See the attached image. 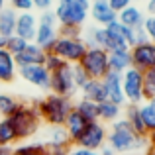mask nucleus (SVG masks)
Here are the masks:
<instances>
[{
  "instance_id": "1",
  "label": "nucleus",
  "mask_w": 155,
  "mask_h": 155,
  "mask_svg": "<svg viewBox=\"0 0 155 155\" xmlns=\"http://www.w3.org/2000/svg\"><path fill=\"white\" fill-rule=\"evenodd\" d=\"M106 145L112 149L116 155H128V153H136V155H143L145 149L149 147L147 140L141 136H137L130 124L120 118V120L112 122L108 130V137H106Z\"/></svg>"
},
{
  "instance_id": "2",
  "label": "nucleus",
  "mask_w": 155,
  "mask_h": 155,
  "mask_svg": "<svg viewBox=\"0 0 155 155\" xmlns=\"http://www.w3.org/2000/svg\"><path fill=\"white\" fill-rule=\"evenodd\" d=\"M34 104L38 108L41 122H45L47 126H63L69 112L73 110V100L69 96H59V94H53V92L35 100Z\"/></svg>"
},
{
  "instance_id": "3",
  "label": "nucleus",
  "mask_w": 155,
  "mask_h": 155,
  "mask_svg": "<svg viewBox=\"0 0 155 155\" xmlns=\"http://www.w3.org/2000/svg\"><path fill=\"white\" fill-rule=\"evenodd\" d=\"M8 120H10L12 128H14L18 141H24V140H28V137L35 136L38 130H39V124H41V118H39L38 108H35L34 102L31 104L22 102L20 108L16 110Z\"/></svg>"
},
{
  "instance_id": "4",
  "label": "nucleus",
  "mask_w": 155,
  "mask_h": 155,
  "mask_svg": "<svg viewBox=\"0 0 155 155\" xmlns=\"http://www.w3.org/2000/svg\"><path fill=\"white\" fill-rule=\"evenodd\" d=\"M88 10H91V0H57L53 14L59 26L83 28L88 20Z\"/></svg>"
},
{
  "instance_id": "5",
  "label": "nucleus",
  "mask_w": 155,
  "mask_h": 155,
  "mask_svg": "<svg viewBox=\"0 0 155 155\" xmlns=\"http://www.w3.org/2000/svg\"><path fill=\"white\" fill-rule=\"evenodd\" d=\"M79 67L84 71V75H87L88 79L102 81L110 73L108 51L102 49V47H88L87 53L83 55V59H81Z\"/></svg>"
},
{
  "instance_id": "6",
  "label": "nucleus",
  "mask_w": 155,
  "mask_h": 155,
  "mask_svg": "<svg viewBox=\"0 0 155 155\" xmlns=\"http://www.w3.org/2000/svg\"><path fill=\"white\" fill-rule=\"evenodd\" d=\"M106 137H108V128L100 120L88 122L87 128L81 132V136L73 141V145H79L84 149H92V151H100L106 145Z\"/></svg>"
},
{
  "instance_id": "7",
  "label": "nucleus",
  "mask_w": 155,
  "mask_h": 155,
  "mask_svg": "<svg viewBox=\"0 0 155 155\" xmlns=\"http://www.w3.org/2000/svg\"><path fill=\"white\" fill-rule=\"evenodd\" d=\"M87 43L83 41V38L73 39V38H57L55 45H53L51 53H55L59 59H63L69 65H79L83 55L87 53Z\"/></svg>"
},
{
  "instance_id": "8",
  "label": "nucleus",
  "mask_w": 155,
  "mask_h": 155,
  "mask_svg": "<svg viewBox=\"0 0 155 155\" xmlns=\"http://www.w3.org/2000/svg\"><path fill=\"white\" fill-rule=\"evenodd\" d=\"M122 91L128 104H141L143 102V73L130 67L122 73Z\"/></svg>"
},
{
  "instance_id": "9",
  "label": "nucleus",
  "mask_w": 155,
  "mask_h": 155,
  "mask_svg": "<svg viewBox=\"0 0 155 155\" xmlns=\"http://www.w3.org/2000/svg\"><path fill=\"white\" fill-rule=\"evenodd\" d=\"M49 92L59 96H69L71 98L77 92L75 79H73V65H63L61 69L51 73V83H49Z\"/></svg>"
},
{
  "instance_id": "10",
  "label": "nucleus",
  "mask_w": 155,
  "mask_h": 155,
  "mask_svg": "<svg viewBox=\"0 0 155 155\" xmlns=\"http://www.w3.org/2000/svg\"><path fill=\"white\" fill-rule=\"evenodd\" d=\"M130 59H132V67L141 73L155 69V43L143 41L137 45H132L130 47Z\"/></svg>"
},
{
  "instance_id": "11",
  "label": "nucleus",
  "mask_w": 155,
  "mask_h": 155,
  "mask_svg": "<svg viewBox=\"0 0 155 155\" xmlns=\"http://www.w3.org/2000/svg\"><path fill=\"white\" fill-rule=\"evenodd\" d=\"M18 75L22 77L26 83L41 88V91H49L51 73L47 71L43 65H26V67H18Z\"/></svg>"
},
{
  "instance_id": "12",
  "label": "nucleus",
  "mask_w": 155,
  "mask_h": 155,
  "mask_svg": "<svg viewBox=\"0 0 155 155\" xmlns=\"http://www.w3.org/2000/svg\"><path fill=\"white\" fill-rule=\"evenodd\" d=\"M73 145L71 137H69L67 130L63 128V126H51L49 130V141L45 143L47 151L49 153H65L67 155L69 147Z\"/></svg>"
},
{
  "instance_id": "13",
  "label": "nucleus",
  "mask_w": 155,
  "mask_h": 155,
  "mask_svg": "<svg viewBox=\"0 0 155 155\" xmlns=\"http://www.w3.org/2000/svg\"><path fill=\"white\" fill-rule=\"evenodd\" d=\"M35 30H38V16L34 12H22L16 18V30L14 34L26 41H34Z\"/></svg>"
},
{
  "instance_id": "14",
  "label": "nucleus",
  "mask_w": 155,
  "mask_h": 155,
  "mask_svg": "<svg viewBox=\"0 0 155 155\" xmlns=\"http://www.w3.org/2000/svg\"><path fill=\"white\" fill-rule=\"evenodd\" d=\"M102 87H104V92H106V100L116 102L120 106L128 104L126 98H124V91H122V77L118 75V73L110 71L108 75L102 79Z\"/></svg>"
},
{
  "instance_id": "15",
  "label": "nucleus",
  "mask_w": 155,
  "mask_h": 155,
  "mask_svg": "<svg viewBox=\"0 0 155 155\" xmlns=\"http://www.w3.org/2000/svg\"><path fill=\"white\" fill-rule=\"evenodd\" d=\"M88 16H91V18L94 20V24L100 26V28H106L108 24H112V22L118 20V14L108 6L106 0H94V2H91Z\"/></svg>"
},
{
  "instance_id": "16",
  "label": "nucleus",
  "mask_w": 155,
  "mask_h": 155,
  "mask_svg": "<svg viewBox=\"0 0 155 155\" xmlns=\"http://www.w3.org/2000/svg\"><path fill=\"white\" fill-rule=\"evenodd\" d=\"M45 55L47 53L43 51L41 47L35 45L34 41H30L26 45V49L14 57V61H16L18 67H26V65H43L45 63Z\"/></svg>"
},
{
  "instance_id": "17",
  "label": "nucleus",
  "mask_w": 155,
  "mask_h": 155,
  "mask_svg": "<svg viewBox=\"0 0 155 155\" xmlns=\"http://www.w3.org/2000/svg\"><path fill=\"white\" fill-rule=\"evenodd\" d=\"M118 22L122 26L130 28V30H140L143 28V22H145V14L140 6L136 4H130L128 8H124L122 12H118Z\"/></svg>"
},
{
  "instance_id": "18",
  "label": "nucleus",
  "mask_w": 155,
  "mask_h": 155,
  "mask_svg": "<svg viewBox=\"0 0 155 155\" xmlns=\"http://www.w3.org/2000/svg\"><path fill=\"white\" fill-rule=\"evenodd\" d=\"M57 38V26H45V24H38V30H35V38H34V43L39 45L45 53H51L53 45H55Z\"/></svg>"
},
{
  "instance_id": "19",
  "label": "nucleus",
  "mask_w": 155,
  "mask_h": 155,
  "mask_svg": "<svg viewBox=\"0 0 155 155\" xmlns=\"http://www.w3.org/2000/svg\"><path fill=\"white\" fill-rule=\"evenodd\" d=\"M18 77V65L14 61V55L6 49H0V83L10 84Z\"/></svg>"
},
{
  "instance_id": "20",
  "label": "nucleus",
  "mask_w": 155,
  "mask_h": 155,
  "mask_svg": "<svg viewBox=\"0 0 155 155\" xmlns=\"http://www.w3.org/2000/svg\"><path fill=\"white\" fill-rule=\"evenodd\" d=\"M79 91H81V94H83L81 98H87V100H91V102L100 104V102L106 100V92H104V87H102V81L88 79Z\"/></svg>"
},
{
  "instance_id": "21",
  "label": "nucleus",
  "mask_w": 155,
  "mask_h": 155,
  "mask_svg": "<svg viewBox=\"0 0 155 155\" xmlns=\"http://www.w3.org/2000/svg\"><path fill=\"white\" fill-rule=\"evenodd\" d=\"M87 124L88 122L84 120L83 116H81L79 112H77L75 108L69 112V116H67V120H65V124H63V128L67 130V134H69V137H71V141H75L77 137L81 136V132H83L84 128H87Z\"/></svg>"
},
{
  "instance_id": "22",
  "label": "nucleus",
  "mask_w": 155,
  "mask_h": 155,
  "mask_svg": "<svg viewBox=\"0 0 155 155\" xmlns=\"http://www.w3.org/2000/svg\"><path fill=\"white\" fill-rule=\"evenodd\" d=\"M124 120L128 122L130 128H132L137 136H141V137L147 136V130H145L143 122H141V116H140V104H128V106H126Z\"/></svg>"
},
{
  "instance_id": "23",
  "label": "nucleus",
  "mask_w": 155,
  "mask_h": 155,
  "mask_svg": "<svg viewBox=\"0 0 155 155\" xmlns=\"http://www.w3.org/2000/svg\"><path fill=\"white\" fill-rule=\"evenodd\" d=\"M108 65H110V71H112V73L122 75L126 69L132 67L130 49H124V51H110V53H108Z\"/></svg>"
},
{
  "instance_id": "24",
  "label": "nucleus",
  "mask_w": 155,
  "mask_h": 155,
  "mask_svg": "<svg viewBox=\"0 0 155 155\" xmlns=\"http://www.w3.org/2000/svg\"><path fill=\"white\" fill-rule=\"evenodd\" d=\"M122 116V106L116 102H110V100H104V102L98 104V120L102 124H112V122L120 120Z\"/></svg>"
},
{
  "instance_id": "25",
  "label": "nucleus",
  "mask_w": 155,
  "mask_h": 155,
  "mask_svg": "<svg viewBox=\"0 0 155 155\" xmlns=\"http://www.w3.org/2000/svg\"><path fill=\"white\" fill-rule=\"evenodd\" d=\"M16 18H18V14H16L10 6H6V8H2V10H0V35H4V38L14 35Z\"/></svg>"
},
{
  "instance_id": "26",
  "label": "nucleus",
  "mask_w": 155,
  "mask_h": 155,
  "mask_svg": "<svg viewBox=\"0 0 155 155\" xmlns=\"http://www.w3.org/2000/svg\"><path fill=\"white\" fill-rule=\"evenodd\" d=\"M73 108H75L87 122H96L98 120V104L96 102H91V100H87V98H79L75 104H73Z\"/></svg>"
},
{
  "instance_id": "27",
  "label": "nucleus",
  "mask_w": 155,
  "mask_h": 155,
  "mask_svg": "<svg viewBox=\"0 0 155 155\" xmlns=\"http://www.w3.org/2000/svg\"><path fill=\"white\" fill-rule=\"evenodd\" d=\"M18 96L10 94V92H0V118H10L16 110L20 108Z\"/></svg>"
},
{
  "instance_id": "28",
  "label": "nucleus",
  "mask_w": 155,
  "mask_h": 155,
  "mask_svg": "<svg viewBox=\"0 0 155 155\" xmlns=\"http://www.w3.org/2000/svg\"><path fill=\"white\" fill-rule=\"evenodd\" d=\"M12 155H49L45 143H20L12 149Z\"/></svg>"
},
{
  "instance_id": "29",
  "label": "nucleus",
  "mask_w": 155,
  "mask_h": 155,
  "mask_svg": "<svg viewBox=\"0 0 155 155\" xmlns=\"http://www.w3.org/2000/svg\"><path fill=\"white\" fill-rule=\"evenodd\" d=\"M16 141H18V137H16V132L14 128H12L10 120L8 118H0V145H14Z\"/></svg>"
},
{
  "instance_id": "30",
  "label": "nucleus",
  "mask_w": 155,
  "mask_h": 155,
  "mask_svg": "<svg viewBox=\"0 0 155 155\" xmlns=\"http://www.w3.org/2000/svg\"><path fill=\"white\" fill-rule=\"evenodd\" d=\"M140 116H141V122H143L145 130L151 132L155 130V110L149 102H141L140 104Z\"/></svg>"
},
{
  "instance_id": "31",
  "label": "nucleus",
  "mask_w": 155,
  "mask_h": 155,
  "mask_svg": "<svg viewBox=\"0 0 155 155\" xmlns=\"http://www.w3.org/2000/svg\"><path fill=\"white\" fill-rule=\"evenodd\" d=\"M155 98V69L143 73V102Z\"/></svg>"
},
{
  "instance_id": "32",
  "label": "nucleus",
  "mask_w": 155,
  "mask_h": 155,
  "mask_svg": "<svg viewBox=\"0 0 155 155\" xmlns=\"http://www.w3.org/2000/svg\"><path fill=\"white\" fill-rule=\"evenodd\" d=\"M30 41H26V39H22V38H18V35H10V38H8V43H6V51L8 53H12V55H18V53H22L24 49H26V45Z\"/></svg>"
},
{
  "instance_id": "33",
  "label": "nucleus",
  "mask_w": 155,
  "mask_h": 155,
  "mask_svg": "<svg viewBox=\"0 0 155 155\" xmlns=\"http://www.w3.org/2000/svg\"><path fill=\"white\" fill-rule=\"evenodd\" d=\"M6 4L16 12V14H22V12H31V10H34L31 0H6Z\"/></svg>"
},
{
  "instance_id": "34",
  "label": "nucleus",
  "mask_w": 155,
  "mask_h": 155,
  "mask_svg": "<svg viewBox=\"0 0 155 155\" xmlns=\"http://www.w3.org/2000/svg\"><path fill=\"white\" fill-rule=\"evenodd\" d=\"M57 34H59V38H73V39L83 38V31L77 26H57Z\"/></svg>"
},
{
  "instance_id": "35",
  "label": "nucleus",
  "mask_w": 155,
  "mask_h": 155,
  "mask_svg": "<svg viewBox=\"0 0 155 155\" xmlns=\"http://www.w3.org/2000/svg\"><path fill=\"white\" fill-rule=\"evenodd\" d=\"M63 65H67V63H65L63 59H59L55 53H47V55H45V63H43V67H45L49 73L57 71V69H61Z\"/></svg>"
},
{
  "instance_id": "36",
  "label": "nucleus",
  "mask_w": 155,
  "mask_h": 155,
  "mask_svg": "<svg viewBox=\"0 0 155 155\" xmlns=\"http://www.w3.org/2000/svg\"><path fill=\"white\" fill-rule=\"evenodd\" d=\"M143 30H145V34H147V39L151 43H155V16H145Z\"/></svg>"
},
{
  "instance_id": "37",
  "label": "nucleus",
  "mask_w": 155,
  "mask_h": 155,
  "mask_svg": "<svg viewBox=\"0 0 155 155\" xmlns=\"http://www.w3.org/2000/svg\"><path fill=\"white\" fill-rule=\"evenodd\" d=\"M73 79H75V87H77V91H79V88L88 81V77L84 75V71L79 67V65H73Z\"/></svg>"
},
{
  "instance_id": "38",
  "label": "nucleus",
  "mask_w": 155,
  "mask_h": 155,
  "mask_svg": "<svg viewBox=\"0 0 155 155\" xmlns=\"http://www.w3.org/2000/svg\"><path fill=\"white\" fill-rule=\"evenodd\" d=\"M38 24H45V26H59V24H57L55 14H53V12H49V10L41 12V14L38 16Z\"/></svg>"
},
{
  "instance_id": "39",
  "label": "nucleus",
  "mask_w": 155,
  "mask_h": 155,
  "mask_svg": "<svg viewBox=\"0 0 155 155\" xmlns=\"http://www.w3.org/2000/svg\"><path fill=\"white\" fill-rule=\"evenodd\" d=\"M106 2H108V6L118 14V12H122L124 8H128L130 4H134V0H106Z\"/></svg>"
},
{
  "instance_id": "40",
  "label": "nucleus",
  "mask_w": 155,
  "mask_h": 155,
  "mask_svg": "<svg viewBox=\"0 0 155 155\" xmlns=\"http://www.w3.org/2000/svg\"><path fill=\"white\" fill-rule=\"evenodd\" d=\"M67 155H100V151H92V149H84V147H79V145H71Z\"/></svg>"
},
{
  "instance_id": "41",
  "label": "nucleus",
  "mask_w": 155,
  "mask_h": 155,
  "mask_svg": "<svg viewBox=\"0 0 155 155\" xmlns=\"http://www.w3.org/2000/svg\"><path fill=\"white\" fill-rule=\"evenodd\" d=\"M31 4H34V8H35V10L45 12V10H49V8H51L53 0H31Z\"/></svg>"
},
{
  "instance_id": "42",
  "label": "nucleus",
  "mask_w": 155,
  "mask_h": 155,
  "mask_svg": "<svg viewBox=\"0 0 155 155\" xmlns=\"http://www.w3.org/2000/svg\"><path fill=\"white\" fill-rule=\"evenodd\" d=\"M145 12H147V16H155V0L145 2Z\"/></svg>"
},
{
  "instance_id": "43",
  "label": "nucleus",
  "mask_w": 155,
  "mask_h": 155,
  "mask_svg": "<svg viewBox=\"0 0 155 155\" xmlns=\"http://www.w3.org/2000/svg\"><path fill=\"white\" fill-rule=\"evenodd\" d=\"M145 140H147V145H149V147H153V149H155V130H151V132H147Z\"/></svg>"
},
{
  "instance_id": "44",
  "label": "nucleus",
  "mask_w": 155,
  "mask_h": 155,
  "mask_svg": "<svg viewBox=\"0 0 155 155\" xmlns=\"http://www.w3.org/2000/svg\"><path fill=\"white\" fill-rule=\"evenodd\" d=\"M12 149L10 145H0V155H12Z\"/></svg>"
},
{
  "instance_id": "45",
  "label": "nucleus",
  "mask_w": 155,
  "mask_h": 155,
  "mask_svg": "<svg viewBox=\"0 0 155 155\" xmlns=\"http://www.w3.org/2000/svg\"><path fill=\"white\" fill-rule=\"evenodd\" d=\"M100 155H116V153H114V151H112V149H110V147H108V145H104V147H102V149H100Z\"/></svg>"
},
{
  "instance_id": "46",
  "label": "nucleus",
  "mask_w": 155,
  "mask_h": 155,
  "mask_svg": "<svg viewBox=\"0 0 155 155\" xmlns=\"http://www.w3.org/2000/svg\"><path fill=\"white\" fill-rule=\"evenodd\" d=\"M6 43H8V38L0 35V49H6Z\"/></svg>"
},
{
  "instance_id": "47",
  "label": "nucleus",
  "mask_w": 155,
  "mask_h": 155,
  "mask_svg": "<svg viewBox=\"0 0 155 155\" xmlns=\"http://www.w3.org/2000/svg\"><path fill=\"white\" fill-rule=\"evenodd\" d=\"M8 4H6V0H0V10H2V8H6Z\"/></svg>"
},
{
  "instance_id": "48",
  "label": "nucleus",
  "mask_w": 155,
  "mask_h": 155,
  "mask_svg": "<svg viewBox=\"0 0 155 155\" xmlns=\"http://www.w3.org/2000/svg\"><path fill=\"white\" fill-rule=\"evenodd\" d=\"M145 102H149V104L153 106V110H155V98H151V100H145Z\"/></svg>"
},
{
  "instance_id": "49",
  "label": "nucleus",
  "mask_w": 155,
  "mask_h": 155,
  "mask_svg": "<svg viewBox=\"0 0 155 155\" xmlns=\"http://www.w3.org/2000/svg\"><path fill=\"white\" fill-rule=\"evenodd\" d=\"M49 155H65V153H49Z\"/></svg>"
},
{
  "instance_id": "50",
  "label": "nucleus",
  "mask_w": 155,
  "mask_h": 155,
  "mask_svg": "<svg viewBox=\"0 0 155 155\" xmlns=\"http://www.w3.org/2000/svg\"><path fill=\"white\" fill-rule=\"evenodd\" d=\"M153 155H155V149H153Z\"/></svg>"
},
{
  "instance_id": "51",
  "label": "nucleus",
  "mask_w": 155,
  "mask_h": 155,
  "mask_svg": "<svg viewBox=\"0 0 155 155\" xmlns=\"http://www.w3.org/2000/svg\"><path fill=\"white\" fill-rule=\"evenodd\" d=\"M91 2H94V0H91Z\"/></svg>"
},
{
  "instance_id": "52",
  "label": "nucleus",
  "mask_w": 155,
  "mask_h": 155,
  "mask_svg": "<svg viewBox=\"0 0 155 155\" xmlns=\"http://www.w3.org/2000/svg\"><path fill=\"white\" fill-rule=\"evenodd\" d=\"M0 87H2V83H0Z\"/></svg>"
}]
</instances>
